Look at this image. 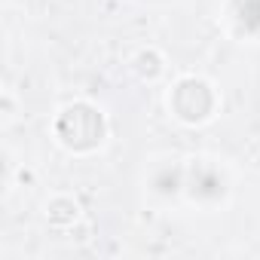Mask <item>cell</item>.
Listing matches in <instances>:
<instances>
[{
	"label": "cell",
	"instance_id": "obj_1",
	"mask_svg": "<svg viewBox=\"0 0 260 260\" xmlns=\"http://www.w3.org/2000/svg\"><path fill=\"white\" fill-rule=\"evenodd\" d=\"M77 214H80V208H77V202L68 199V196H58V199H52V202L46 205V217H49V223H55V226L74 223Z\"/></svg>",
	"mask_w": 260,
	"mask_h": 260
},
{
	"label": "cell",
	"instance_id": "obj_2",
	"mask_svg": "<svg viewBox=\"0 0 260 260\" xmlns=\"http://www.w3.org/2000/svg\"><path fill=\"white\" fill-rule=\"evenodd\" d=\"M135 71L144 77V80H156L162 74V55L156 49H141L135 55Z\"/></svg>",
	"mask_w": 260,
	"mask_h": 260
}]
</instances>
